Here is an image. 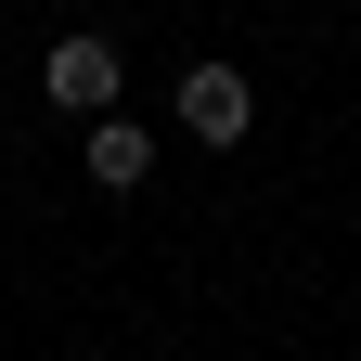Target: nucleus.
Returning <instances> with one entry per match:
<instances>
[{
    "mask_svg": "<svg viewBox=\"0 0 361 361\" xmlns=\"http://www.w3.org/2000/svg\"><path fill=\"white\" fill-rule=\"evenodd\" d=\"M155 155H168V142H155L142 116H116V104L90 116V142H78V168H90V194H142V180H155Z\"/></svg>",
    "mask_w": 361,
    "mask_h": 361,
    "instance_id": "obj_3",
    "label": "nucleus"
},
{
    "mask_svg": "<svg viewBox=\"0 0 361 361\" xmlns=\"http://www.w3.org/2000/svg\"><path fill=\"white\" fill-rule=\"evenodd\" d=\"M245 129H258V90H245V65H180V142L233 155Z\"/></svg>",
    "mask_w": 361,
    "mask_h": 361,
    "instance_id": "obj_2",
    "label": "nucleus"
},
{
    "mask_svg": "<svg viewBox=\"0 0 361 361\" xmlns=\"http://www.w3.org/2000/svg\"><path fill=\"white\" fill-rule=\"evenodd\" d=\"M39 90H52V104H65V116H104V104H116V90H129V52H116V39H104V26H65V39H52V52H39Z\"/></svg>",
    "mask_w": 361,
    "mask_h": 361,
    "instance_id": "obj_1",
    "label": "nucleus"
}]
</instances>
